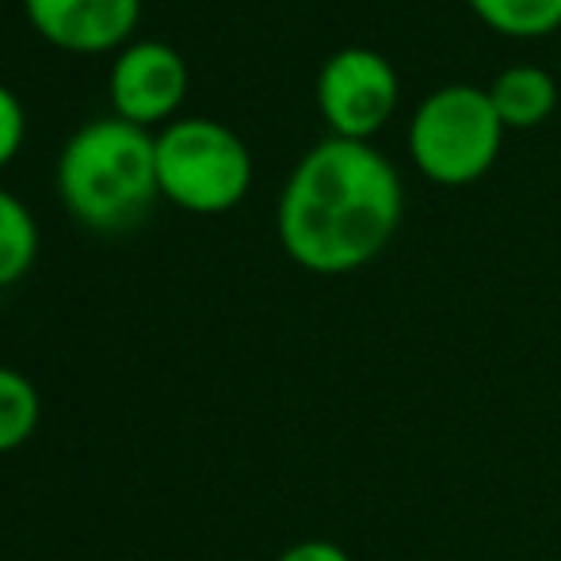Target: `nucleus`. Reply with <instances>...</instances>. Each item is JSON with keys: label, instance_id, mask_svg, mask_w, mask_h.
<instances>
[{"label": "nucleus", "instance_id": "1", "mask_svg": "<svg viewBox=\"0 0 561 561\" xmlns=\"http://www.w3.org/2000/svg\"><path fill=\"white\" fill-rule=\"evenodd\" d=\"M401 176L367 138H321L279 195V241L318 275L355 272L390 244L401 222Z\"/></svg>", "mask_w": 561, "mask_h": 561}, {"label": "nucleus", "instance_id": "2", "mask_svg": "<svg viewBox=\"0 0 561 561\" xmlns=\"http://www.w3.org/2000/svg\"><path fill=\"white\" fill-rule=\"evenodd\" d=\"M58 187L77 222L118 233L138 226L161 195L157 138L126 118H96L66 141Z\"/></svg>", "mask_w": 561, "mask_h": 561}, {"label": "nucleus", "instance_id": "3", "mask_svg": "<svg viewBox=\"0 0 561 561\" xmlns=\"http://www.w3.org/2000/svg\"><path fill=\"white\" fill-rule=\"evenodd\" d=\"M161 195L195 215H222L237 207L252 184V153L226 123L176 118L157 138Z\"/></svg>", "mask_w": 561, "mask_h": 561}, {"label": "nucleus", "instance_id": "4", "mask_svg": "<svg viewBox=\"0 0 561 561\" xmlns=\"http://www.w3.org/2000/svg\"><path fill=\"white\" fill-rule=\"evenodd\" d=\"M504 118L489 89L481 84L450 81L432 89L416 104L409 123V146L413 157L439 184H466L478 180L501 149Z\"/></svg>", "mask_w": 561, "mask_h": 561}, {"label": "nucleus", "instance_id": "5", "mask_svg": "<svg viewBox=\"0 0 561 561\" xmlns=\"http://www.w3.org/2000/svg\"><path fill=\"white\" fill-rule=\"evenodd\" d=\"M318 104L336 134L367 138L398 104V69L370 46H340L318 73Z\"/></svg>", "mask_w": 561, "mask_h": 561}, {"label": "nucleus", "instance_id": "6", "mask_svg": "<svg viewBox=\"0 0 561 561\" xmlns=\"http://www.w3.org/2000/svg\"><path fill=\"white\" fill-rule=\"evenodd\" d=\"M187 66L169 43H134L115 58L112 104L126 123H161L184 104Z\"/></svg>", "mask_w": 561, "mask_h": 561}, {"label": "nucleus", "instance_id": "7", "mask_svg": "<svg viewBox=\"0 0 561 561\" xmlns=\"http://www.w3.org/2000/svg\"><path fill=\"white\" fill-rule=\"evenodd\" d=\"M38 35L61 50H112L134 31L141 0H23Z\"/></svg>", "mask_w": 561, "mask_h": 561}, {"label": "nucleus", "instance_id": "8", "mask_svg": "<svg viewBox=\"0 0 561 561\" xmlns=\"http://www.w3.org/2000/svg\"><path fill=\"white\" fill-rule=\"evenodd\" d=\"M489 96L496 104V115L504 118V126H535L542 123L558 104V84L542 66H508L493 77Z\"/></svg>", "mask_w": 561, "mask_h": 561}, {"label": "nucleus", "instance_id": "9", "mask_svg": "<svg viewBox=\"0 0 561 561\" xmlns=\"http://www.w3.org/2000/svg\"><path fill=\"white\" fill-rule=\"evenodd\" d=\"M38 256V226L31 210L0 187V287L23 279Z\"/></svg>", "mask_w": 561, "mask_h": 561}, {"label": "nucleus", "instance_id": "10", "mask_svg": "<svg viewBox=\"0 0 561 561\" xmlns=\"http://www.w3.org/2000/svg\"><path fill=\"white\" fill-rule=\"evenodd\" d=\"M38 393L20 370L0 367V455L23 447L38 428Z\"/></svg>", "mask_w": 561, "mask_h": 561}, {"label": "nucleus", "instance_id": "11", "mask_svg": "<svg viewBox=\"0 0 561 561\" xmlns=\"http://www.w3.org/2000/svg\"><path fill=\"white\" fill-rule=\"evenodd\" d=\"M485 23L508 35H547L561 27V0H470Z\"/></svg>", "mask_w": 561, "mask_h": 561}, {"label": "nucleus", "instance_id": "12", "mask_svg": "<svg viewBox=\"0 0 561 561\" xmlns=\"http://www.w3.org/2000/svg\"><path fill=\"white\" fill-rule=\"evenodd\" d=\"M23 104L8 84H0V169L15 157V149L23 146Z\"/></svg>", "mask_w": 561, "mask_h": 561}, {"label": "nucleus", "instance_id": "13", "mask_svg": "<svg viewBox=\"0 0 561 561\" xmlns=\"http://www.w3.org/2000/svg\"><path fill=\"white\" fill-rule=\"evenodd\" d=\"M275 561H352L344 547H336V542L329 539H306V542H295V547H287Z\"/></svg>", "mask_w": 561, "mask_h": 561}]
</instances>
